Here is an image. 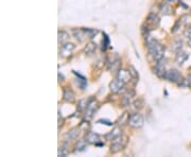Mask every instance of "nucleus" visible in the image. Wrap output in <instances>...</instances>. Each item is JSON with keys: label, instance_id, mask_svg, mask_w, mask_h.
Returning <instances> with one entry per match:
<instances>
[{"label": "nucleus", "instance_id": "nucleus-1", "mask_svg": "<svg viewBox=\"0 0 191 157\" xmlns=\"http://www.w3.org/2000/svg\"><path fill=\"white\" fill-rule=\"evenodd\" d=\"M144 38H146V45L150 56H152L153 60L156 62L162 60L165 56V46H162L161 43H158L155 38L150 36V35Z\"/></svg>", "mask_w": 191, "mask_h": 157}, {"label": "nucleus", "instance_id": "nucleus-2", "mask_svg": "<svg viewBox=\"0 0 191 157\" xmlns=\"http://www.w3.org/2000/svg\"><path fill=\"white\" fill-rule=\"evenodd\" d=\"M164 79L167 80L169 82H172V83L177 84L179 87H184V86H188L189 83H188L187 79H184L183 76L179 73V70L176 69H170V70H167L166 73L164 76Z\"/></svg>", "mask_w": 191, "mask_h": 157}, {"label": "nucleus", "instance_id": "nucleus-3", "mask_svg": "<svg viewBox=\"0 0 191 157\" xmlns=\"http://www.w3.org/2000/svg\"><path fill=\"white\" fill-rule=\"evenodd\" d=\"M128 138L125 135H120L119 137H117L116 139H114L112 145L109 146V152L113 154L118 153V152L122 151L128 145Z\"/></svg>", "mask_w": 191, "mask_h": 157}, {"label": "nucleus", "instance_id": "nucleus-4", "mask_svg": "<svg viewBox=\"0 0 191 157\" xmlns=\"http://www.w3.org/2000/svg\"><path fill=\"white\" fill-rule=\"evenodd\" d=\"M144 124V118L141 114H139L138 112H135L133 114H131L130 119H128V125L133 128H139L143 127Z\"/></svg>", "mask_w": 191, "mask_h": 157}, {"label": "nucleus", "instance_id": "nucleus-5", "mask_svg": "<svg viewBox=\"0 0 191 157\" xmlns=\"http://www.w3.org/2000/svg\"><path fill=\"white\" fill-rule=\"evenodd\" d=\"M97 109H98L97 101H96L94 98L88 99V104H87V107L85 109V119L87 120L91 119L94 117V115L96 114V112H97Z\"/></svg>", "mask_w": 191, "mask_h": 157}, {"label": "nucleus", "instance_id": "nucleus-6", "mask_svg": "<svg viewBox=\"0 0 191 157\" xmlns=\"http://www.w3.org/2000/svg\"><path fill=\"white\" fill-rule=\"evenodd\" d=\"M121 67V58L117 54H114L112 60H107V69L112 72H118Z\"/></svg>", "mask_w": 191, "mask_h": 157}, {"label": "nucleus", "instance_id": "nucleus-7", "mask_svg": "<svg viewBox=\"0 0 191 157\" xmlns=\"http://www.w3.org/2000/svg\"><path fill=\"white\" fill-rule=\"evenodd\" d=\"M76 49V45L72 43H64L62 44L60 48V55L62 58H68L72 54V52Z\"/></svg>", "mask_w": 191, "mask_h": 157}, {"label": "nucleus", "instance_id": "nucleus-8", "mask_svg": "<svg viewBox=\"0 0 191 157\" xmlns=\"http://www.w3.org/2000/svg\"><path fill=\"white\" fill-rule=\"evenodd\" d=\"M159 22H161V19H159L158 15H157L156 13H154V12H151L149 14L148 18H147L146 24L149 25V28L151 30H154L159 25Z\"/></svg>", "mask_w": 191, "mask_h": 157}, {"label": "nucleus", "instance_id": "nucleus-9", "mask_svg": "<svg viewBox=\"0 0 191 157\" xmlns=\"http://www.w3.org/2000/svg\"><path fill=\"white\" fill-rule=\"evenodd\" d=\"M125 84L123 83L122 81H120V80H118L116 78V80H114L109 83V89L110 91H113L114 94H119L120 91L123 90V88H124Z\"/></svg>", "mask_w": 191, "mask_h": 157}, {"label": "nucleus", "instance_id": "nucleus-10", "mask_svg": "<svg viewBox=\"0 0 191 157\" xmlns=\"http://www.w3.org/2000/svg\"><path fill=\"white\" fill-rule=\"evenodd\" d=\"M166 68H165V60L162 58V60L158 61L157 63L155 64V67L153 68V72L156 74L158 78H162L164 79V76L165 73H166Z\"/></svg>", "mask_w": 191, "mask_h": 157}, {"label": "nucleus", "instance_id": "nucleus-11", "mask_svg": "<svg viewBox=\"0 0 191 157\" xmlns=\"http://www.w3.org/2000/svg\"><path fill=\"white\" fill-rule=\"evenodd\" d=\"M80 132H81V128H80V127L71 128L70 131H68V132L64 135V141H65V142H68V141H71V140L77 139L79 137Z\"/></svg>", "mask_w": 191, "mask_h": 157}, {"label": "nucleus", "instance_id": "nucleus-12", "mask_svg": "<svg viewBox=\"0 0 191 157\" xmlns=\"http://www.w3.org/2000/svg\"><path fill=\"white\" fill-rule=\"evenodd\" d=\"M63 99L64 101L72 103L76 100V94H74L71 88H69L68 86H65L63 87Z\"/></svg>", "mask_w": 191, "mask_h": 157}, {"label": "nucleus", "instance_id": "nucleus-13", "mask_svg": "<svg viewBox=\"0 0 191 157\" xmlns=\"http://www.w3.org/2000/svg\"><path fill=\"white\" fill-rule=\"evenodd\" d=\"M85 140L87 141V143L89 145H97L101 141V136L97 133L94 132H88L85 136Z\"/></svg>", "mask_w": 191, "mask_h": 157}, {"label": "nucleus", "instance_id": "nucleus-14", "mask_svg": "<svg viewBox=\"0 0 191 157\" xmlns=\"http://www.w3.org/2000/svg\"><path fill=\"white\" fill-rule=\"evenodd\" d=\"M116 78H117L118 80H120V81H122L124 84H126V83H128V82L131 81L132 76H131V73H130V71H128V70L119 69L118 72H117V76H116Z\"/></svg>", "mask_w": 191, "mask_h": 157}, {"label": "nucleus", "instance_id": "nucleus-15", "mask_svg": "<svg viewBox=\"0 0 191 157\" xmlns=\"http://www.w3.org/2000/svg\"><path fill=\"white\" fill-rule=\"evenodd\" d=\"M72 34H73V36L76 37V39L78 40L79 43H83L87 38L86 34H85V32L82 28L81 29H72Z\"/></svg>", "mask_w": 191, "mask_h": 157}, {"label": "nucleus", "instance_id": "nucleus-16", "mask_svg": "<svg viewBox=\"0 0 191 157\" xmlns=\"http://www.w3.org/2000/svg\"><path fill=\"white\" fill-rule=\"evenodd\" d=\"M189 58V54H188L186 51L180 50L176 53V56H175V62H176L179 65H183L186 61Z\"/></svg>", "mask_w": 191, "mask_h": 157}, {"label": "nucleus", "instance_id": "nucleus-17", "mask_svg": "<svg viewBox=\"0 0 191 157\" xmlns=\"http://www.w3.org/2000/svg\"><path fill=\"white\" fill-rule=\"evenodd\" d=\"M120 135H122V132H121V127H117L114 128L113 131H110V132L108 133V134H106V135L104 136V138L106 139V140H114V139L119 137Z\"/></svg>", "mask_w": 191, "mask_h": 157}, {"label": "nucleus", "instance_id": "nucleus-18", "mask_svg": "<svg viewBox=\"0 0 191 157\" xmlns=\"http://www.w3.org/2000/svg\"><path fill=\"white\" fill-rule=\"evenodd\" d=\"M96 50H97V45H96L95 43L90 42V43H88L84 47L83 52H84V54L86 55V56H91L96 52Z\"/></svg>", "mask_w": 191, "mask_h": 157}, {"label": "nucleus", "instance_id": "nucleus-19", "mask_svg": "<svg viewBox=\"0 0 191 157\" xmlns=\"http://www.w3.org/2000/svg\"><path fill=\"white\" fill-rule=\"evenodd\" d=\"M130 106L132 107V109H133L134 113H135V112H139L140 109H143L144 102H143L142 99H136V100H134V101L131 103Z\"/></svg>", "mask_w": 191, "mask_h": 157}, {"label": "nucleus", "instance_id": "nucleus-20", "mask_svg": "<svg viewBox=\"0 0 191 157\" xmlns=\"http://www.w3.org/2000/svg\"><path fill=\"white\" fill-rule=\"evenodd\" d=\"M130 114L128 113H123L122 115L120 116L119 118H118V120L116 121V124L118 125V127H124L125 124H128V119H130Z\"/></svg>", "mask_w": 191, "mask_h": 157}, {"label": "nucleus", "instance_id": "nucleus-21", "mask_svg": "<svg viewBox=\"0 0 191 157\" xmlns=\"http://www.w3.org/2000/svg\"><path fill=\"white\" fill-rule=\"evenodd\" d=\"M183 48V40L182 39H175L174 42H172L171 44V51L177 53L179 51L182 50Z\"/></svg>", "mask_w": 191, "mask_h": 157}, {"label": "nucleus", "instance_id": "nucleus-22", "mask_svg": "<svg viewBox=\"0 0 191 157\" xmlns=\"http://www.w3.org/2000/svg\"><path fill=\"white\" fill-rule=\"evenodd\" d=\"M58 43H62V44H64V43H67V40L69 39V34L68 33L66 32V31H64V30H60L58 31Z\"/></svg>", "mask_w": 191, "mask_h": 157}, {"label": "nucleus", "instance_id": "nucleus-23", "mask_svg": "<svg viewBox=\"0 0 191 157\" xmlns=\"http://www.w3.org/2000/svg\"><path fill=\"white\" fill-rule=\"evenodd\" d=\"M82 29H83L85 34H86L87 38H89V39H94L96 37V35L98 34L97 29H90V28H82Z\"/></svg>", "mask_w": 191, "mask_h": 157}, {"label": "nucleus", "instance_id": "nucleus-24", "mask_svg": "<svg viewBox=\"0 0 191 157\" xmlns=\"http://www.w3.org/2000/svg\"><path fill=\"white\" fill-rule=\"evenodd\" d=\"M87 146V141L83 139V140H79L77 142V145H74V152H82L85 150V148Z\"/></svg>", "mask_w": 191, "mask_h": 157}, {"label": "nucleus", "instance_id": "nucleus-25", "mask_svg": "<svg viewBox=\"0 0 191 157\" xmlns=\"http://www.w3.org/2000/svg\"><path fill=\"white\" fill-rule=\"evenodd\" d=\"M159 11H161L162 14L165 15H168L170 14V12H171V9H170V6L168 3H165V2H162V3H159Z\"/></svg>", "mask_w": 191, "mask_h": 157}, {"label": "nucleus", "instance_id": "nucleus-26", "mask_svg": "<svg viewBox=\"0 0 191 157\" xmlns=\"http://www.w3.org/2000/svg\"><path fill=\"white\" fill-rule=\"evenodd\" d=\"M87 104H88V100H87V99H82V100H80V101H79L77 109H78L79 112H84V110L86 109V107H87Z\"/></svg>", "mask_w": 191, "mask_h": 157}, {"label": "nucleus", "instance_id": "nucleus-27", "mask_svg": "<svg viewBox=\"0 0 191 157\" xmlns=\"http://www.w3.org/2000/svg\"><path fill=\"white\" fill-rule=\"evenodd\" d=\"M102 50L103 51H106V49L108 48V46H109V38L105 33H103V39H102Z\"/></svg>", "mask_w": 191, "mask_h": 157}, {"label": "nucleus", "instance_id": "nucleus-28", "mask_svg": "<svg viewBox=\"0 0 191 157\" xmlns=\"http://www.w3.org/2000/svg\"><path fill=\"white\" fill-rule=\"evenodd\" d=\"M136 96V92L134 89H128L124 94H123V97L126 98V99H128V100H131L132 101V99H134V97Z\"/></svg>", "mask_w": 191, "mask_h": 157}, {"label": "nucleus", "instance_id": "nucleus-29", "mask_svg": "<svg viewBox=\"0 0 191 157\" xmlns=\"http://www.w3.org/2000/svg\"><path fill=\"white\" fill-rule=\"evenodd\" d=\"M128 71H130L132 78L135 79L136 81H138V79H139V74H138V71L135 69V67H134V66H130V67H128Z\"/></svg>", "mask_w": 191, "mask_h": 157}, {"label": "nucleus", "instance_id": "nucleus-30", "mask_svg": "<svg viewBox=\"0 0 191 157\" xmlns=\"http://www.w3.org/2000/svg\"><path fill=\"white\" fill-rule=\"evenodd\" d=\"M141 34H142V36L144 37H147V36H149V33H150V31H151V29L149 28V25H147V24H143L142 25H141Z\"/></svg>", "mask_w": 191, "mask_h": 157}, {"label": "nucleus", "instance_id": "nucleus-31", "mask_svg": "<svg viewBox=\"0 0 191 157\" xmlns=\"http://www.w3.org/2000/svg\"><path fill=\"white\" fill-rule=\"evenodd\" d=\"M69 153L68 149H67V145H62L58 148V156H67Z\"/></svg>", "mask_w": 191, "mask_h": 157}, {"label": "nucleus", "instance_id": "nucleus-32", "mask_svg": "<svg viewBox=\"0 0 191 157\" xmlns=\"http://www.w3.org/2000/svg\"><path fill=\"white\" fill-rule=\"evenodd\" d=\"M180 20H182V24H184L186 25H189L191 24V17L189 15H183L182 17H180Z\"/></svg>", "mask_w": 191, "mask_h": 157}, {"label": "nucleus", "instance_id": "nucleus-33", "mask_svg": "<svg viewBox=\"0 0 191 157\" xmlns=\"http://www.w3.org/2000/svg\"><path fill=\"white\" fill-rule=\"evenodd\" d=\"M180 24H182V20H180V18H179L176 22H175L174 27L172 28V33H173V34H176V33L179 32V30L180 28Z\"/></svg>", "mask_w": 191, "mask_h": 157}, {"label": "nucleus", "instance_id": "nucleus-34", "mask_svg": "<svg viewBox=\"0 0 191 157\" xmlns=\"http://www.w3.org/2000/svg\"><path fill=\"white\" fill-rule=\"evenodd\" d=\"M184 36L188 39H191V25L187 27L184 31Z\"/></svg>", "mask_w": 191, "mask_h": 157}, {"label": "nucleus", "instance_id": "nucleus-35", "mask_svg": "<svg viewBox=\"0 0 191 157\" xmlns=\"http://www.w3.org/2000/svg\"><path fill=\"white\" fill-rule=\"evenodd\" d=\"M98 123H104V124H106V125H112V124H113V123H110V121H108V120H103V119L98 120Z\"/></svg>", "mask_w": 191, "mask_h": 157}, {"label": "nucleus", "instance_id": "nucleus-36", "mask_svg": "<svg viewBox=\"0 0 191 157\" xmlns=\"http://www.w3.org/2000/svg\"><path fill=\"white\" fill-rule=\"evenodd\" d=\"M187 81H188V83H189V85L191 84V73L188 76V78H187Z\"/></svg>", "mask_w": 191, "mask_h": 157}, {"label": "nucleus", "instance_id": "nucleus-37", "mask_svg": "<svg viewBox=\"0 0 191 157\" xmlns=\"http://www.w3.org/2000/svg\"><path fill=\"white\" fill-rule=\"evenodd\" d=\"M58 78L62 79V81H64V76H61V73H58Z\"/></svg>", "mask_w": 191, "mask_h": 157}, {"label": "nucleus", "instance_id": "nucleus-38", "mask_svg": "<svg viewBox=\"0 0 191 157\" xmlns=\"http://www.w3.org/2000/svg\"><path fill=\"white\" fill-rule=\"evenodd\" d=\"M188 46L191 48V39H188Z\"/></svg>", "mask_w": 191, "mask_h": 157}, {"label": "nucleus", "instance_id": "nucleus-39", "mask_svg": "<svg viewBox=\"0 0 191 157\" xmlns=\"http://www.w3.org/2000/svg\"><path fill=\"white\" fill-rule=\"evenodd\" d=\"M190 148H191V145H190Z\"/></svg>", "mask_w": 191, "mask_h": 157}, {"label": "nucleus", "instance_id": "nucleus-40", "mask_svg": "<svg viewBox=\"0 0 191 157\" xmlns=\"http://www.w3.org/2000/svg\"><path fill=\"white\" fill-rule=\"evenodd\" d=\"M169 1H171V0H169Z\"/></svg>", "mask_w": 191, "mask_h": 157}]
</instances>
